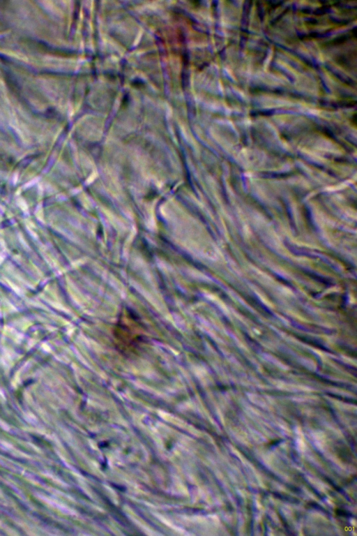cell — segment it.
<instances>
[{
  "mask_svg": "<svg viewBox=\"0 0 357 536\" xmlns=\"http://www.w3.org/2000/svg\"><path fill=\"white\" fill-rule=\"evenodd\" d=\"M141 323L130 313L126 312L119 319L114 336L116 345L125 353L134 352L142 341L143 334Z\"/></svg>",
  "mask_w": 357,
  "mask_h": 536,
  "instance_id": "cell-1",
  "label": "cell"
}]
</instances>
